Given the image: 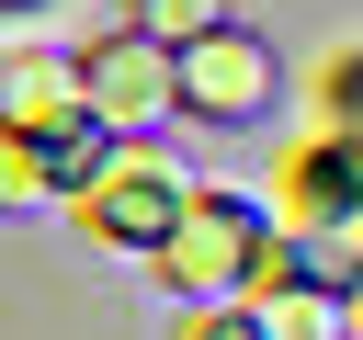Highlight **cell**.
I'll use <instances>...</instances> for the list:
<instances>
[{"instance_id": "obj_1", "label": "cell", "mask_w": 363, "mask_h": 340, "mask_svg": "<svg viewBox=\"0 0 363 340\" xmlns=\"http://www.w3.org/2000/svg\"><path fill=\"white\" fill-rule=\"evenodd\" d=\"M159 249H170V283H182V295H227V283H261L272 227H261L250 204H227V193H193Z\"/></svg>"}, {"instance_id": "obj_2", "label": "cell", "mask_w": 363, "mask_h": 340, "mask_svg": "<svg viewBox=\"0 0 363 340\" xmlns=\"http://www.w3.org/2000/svg\"><path fill=\"white\" fill-rule=\"evenodd\" d=\"M79 91H91V125L136 136V125H159V102L182 91V45H159V34H125V45H102V57L79 68Z\"/></svg>"}, {"instance_id": "obj_3", "label": "cell", "mask_w": 363, "mask_h": 340, "mask_svg": "<svg viewBox=\"0 0 363 340\" xmlns=\"http://www.w3.org/2000/svg\"><path fill=\"white\" fill-rule=\"evenodd\" d=\"M182 91H193V113H216V125H238V113H261V91H272V45H250V34H193L182 45Z\"/></svg>"}, {"instance_id": "obj_4", "label": "cell", "mask_w": 363, "mask_h": 340, "mask_svg": "<svg viewBox=\"0 0 363 340\" xmlns=\"http://www.w3.org/2000/svg\"><path fill=\"white\" fill-rule=\"evenodd\" d=\"M250 317H261V340H340V306H329V283H306V272L261 283Z\"/></svg>"}, {"instance_id": "obj_5", "label": "cell", "mask_w": 363, "mask_h": 340, "mask_svg": "<svg viewBox=\"0 0 363 340\" xmlns=\"http://www.w3.org/2000/svg\"><path fill=\"white\" fill-rule=\"evenodd\" d=\"M136 34H159V45H193V34H216V0H136Z\"/></svg>"}, {"instance_id": "obj_6", "label": "cell", "mask_w": 363, "mask_h": 340, "mask_svg": "<svg viewBox=\"0 0 363 340\" xmlns=\"http://www.w3.org/2000/svg\"><path fill=\"white\" fill-rule=\"evenodd\" d=\"M193 340H261V317H250V306H238V317H204V329H193Z\"/></svg>"}]
</instances>
